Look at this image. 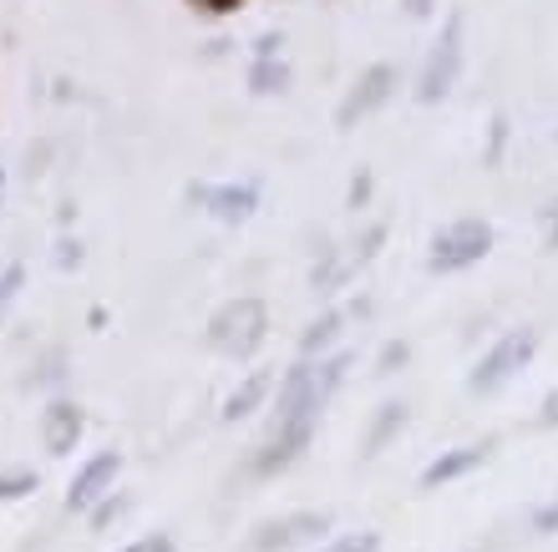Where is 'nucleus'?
Instances as JSON below:
<instances>
[{
	"label": "nucleus",
	"mask_w": 558,
	"mask_h": 552,
	"mask_svg": "<svg viewBox=\"0 0 558 552\" xmlns=\"http://www.w3.org/2000/svg\"><path fill=\"white\" fill-rule=\"evenodd\" d=\"M345 370H351V355L340 349V355H330V360H300L294 370H284V380H279L275 391V416H269V431H290V426H305V431H315V421H320V410L330 406V395L340 391V380H345Z\"/></svg>",
	"instance_id": "obj_1"
},
{
	"label": "nucleus",
	"mask_w": 558,
	"mask_h": 552,
	"mask_svg": "<svg viewBox=\"0 0 558 552\" xmlns=\"http://www.w3.org/2000/svg\"><path fill=\"white\" fill-rule=\"evenodd\" d=\"M533 355H538V330H533V324H513V330H502L498 340L483 349V360L472 365L468 391L472 395L502 391V385H508L513 376H523V370H529Z\"/></svg>",
	"instance_id": "obj_2"
},
{
	"label": "nucleus",
	"mask_w": 558,
	"mask_h": 552,
	"mask_svg": "<svg viewBox=\"0 0 558 552\" xmlns=\"http://www.w3.org/2000/svg\"><path fill=\"white\" fill-rule=\"evenodd\" d=\"M265 334H269V309L254 294H239V299L219 305L214 320H208V345L219 355H234V360H250L254 349L265 345Z\"/></svg>",
	"instance_id": "obj_3"
},
{
	"label": "nucleus",
	"mask_w": 558,
	"mask_h": 552,
	"mask_svg": "<svg viewBox=\"0 0 558 552\" xmlns=\"http://www.w3.org/2000/svg\"><path fill=\"white\" fill-rule=\"evenodd\" d=\"M493 254V223L487 219H457L432 238V254H426V269L432 274H462L472 263H483Z\"/></svg>",
	"instance_id": "obj_4"
},
{
	"label": "nucleus",
	"mask_w": 558,
	"mask_h": 552,
	"mask_svg": "<svg viewBox=\"0 0 558 552\" xmlns=\"http://www.w3.org/2000/svg\"><path fill=\"white\" fill-rule=\"evenodd\" d=\"M457 72H462V15L452 11L441 21L437 46L426 51L422 82H416V102H441V97L457 87Z\"/></svg>",
	"instance_id": "obj_5"
},
{
	"label": "nucleus",
	"mask_w": 558,
	"mask_h": 552,
	"mask_svg": "<svg viewBox=\"0 0 558 552\" xmlns=\"http://www.w3.org/2000/svg\"><path fill=\"white\" fill-rule=\"evenodd\" d=\"M336 517L330 512H290V517H275L254 532L250 552H294V548H310V542H320V532H330Z\"/></svg>",
	"instance_id": "obj_6"
},
{
	"label": "nucleus",
	"mask_w": 558,
	"mask_h": 552,
	"mask_svg": "<svg viewBox=\"0 0 558 552\" xmlns=\"http://www.w3.org/2000/svg\"><path fill=\"white\" fill-rule=\"evenodd\" d=\"M118 471H122V451H97V456H87V462L76 466L72 492H66V507L72 512L102 507L107 496H112V487H118Z\"/></svg>",
	"instance_id": "obj_7"
},
{
	"label": "nucleus",
	"mask_w": 558,
	"mask_h": 552,
	"mask_svg": "<svg viewBox=\"0 0 558 552\" xmlns=\"http://www.w3.org/2000/svg\"><path fill=\"white\" fill-rule=\"evenodd\" d=\"M391 91H397V66L376 61V66H366V72L355 76V87L345 91V102H340L336 122H340V127H355V122L376 112V107H381Z\"/></svg>",
	"instance_id": "obj_8"
},
{
	"label": "nucleus",
	"mask_w": 558,
	"mask_h": 552,
	"mask_svg": "<svg viewBox=\"0 0 558 552\" xmlns=\"http://www.w3.org/2000/svg\"><path fill=\"white\" fill-rule=\"evenodd\" d=\"M487 456H493V437L462 441V446H447L441 456H432V462L422 466V487H426V492H437V487H452V481L472 477L477 466H487Z\"/></svg>",
	"instance_id": "obj_9"
},
{
	"label": "nucleus",
	"mask_w": 558,
	"mask_h": 552,
	"mask_svg": "<svg viewBox=\"0 0 558 552\" xmlns=\"http://www.w3.org/2000/svg\"><path fill=\"white\" fill-rule=\"evenodd\" d=\"M189 198L198 208H208L219 223H244L259 208V188L254 183H193Z\"/></svg>",
	"instance_id": "obj_10"
},
{
	"label": "nucleus",
	"mask_w": 558,
	"mask_h": 552,
	"mask_svg": "<svg viewBox=\"0 0 558 552\" xmlns=\"http://www.w3.org/2000/svg\"><path fill=\"white\" fill-rule=\"evenodd\" d=\"M82 431H87V416H82V406H72V401H51V406L41 410V446L51 451V456H72Z\"/></svg>",
	"instance_id": "obj_11"
},
{
	"label": "nucleus",
	"mask_w": 558,
	"mask_h": 552,
	"mask_svg": "<svg viewBox=\"0 0 558 552\" xmlns=\"http://www.w3.org/2000/svg\"><path fill=\"white\" fill-rule=\"evenodd\" d=\"M407 410H412L407 401H381V406H376V416H371V426H366V437H361V456H381V451L401 437Z\"/></svg>",
	"instance_id": "obj_12"
},
{
	"label": "nucleus",
	"mask_w": 558,
	"mask_h": 552,
	"mask_svg": "<svg viewBox=\"0 0 558 552\" xmlns=\"http://www.w3.org/2000/svg\"><path fill=\"white\" fill-rule=\"evenodd\" d=\"M269 391H275V376H269V370H250L244 385H234L229 401H223V421H244V416H254V410L269 401Z\"/></svg>",
	"instance_id": "obj_13"
},
{
	"label": "nucleus",
	"mask_w": 558,
	"mask_h": 552,
	"mask_svg": "<svg viewBox=\"0 0 558 552\" xmlns=\"http://www.w3.org/2000/svg\"><path fill=\"white\" fill-rule=\"evenodd\" d=\"M340 324H345V309H325L320 320L305 330V340H300V355H305V360H315L320 349H330V345H336V334H340Z\"/></svg>",
	"instance_id": "obj_14"
},
{
	"label": "nucleus",
	"mask_w": 558,
	"mask_h": 552,
	"mask_svg": "<svg viewBox=\"0 0 558 552\" xmlns=\"http://www.w3.org/2000/svg\"><path fill=\"white\" fill-rule=\"evenodd\" d=\"M315 552H381V532H371V527H361V532H336V538H325Z\"/></svg>",
	"instance_id": "obj_15"
},
{
	"label": "nucleus",
	"mask_w": 558,
	"mask_h": 552,
	"mask_svg": "<svg viewBox=\"0 0 558 552\" xmlns=\"http://www.w3.org/2000/svg\"><path fill=\"white\" fill-rule=\"evenodd\" d=\"M290 72H284V61H254L250 66V87L254 91H284Z\"/></svg>",
	"instance_id": "obj_16"
},
{
	"label": "nucleus",
	"mask_w": 558,
	"mask_h": 552,
	"mask_svg": "<svg viewBox=\"0 0 558 552\" xmlns=\"http://www.w3.org/2000/svg\"><path fill=\"white\" fill-rule=\"evenodd\" d=\"M26 492H36V471H0V502H15V496H26Z\"/></svg>",
	"instance_id": "obj_17"
},
{
	"label": "nucleus",
	"mask_w": 558,
	"mask_h": 552,
	"mask_svg": "<svg viewBox=\"0 0 558 552\" xmlns=\"http://www.w3.org/2000/svg\"><path fill=\"white\" fill-rule=\"evenodd\" d=\"M118 552H178V542H173V532H143V538L122 542Z\"/></svg>",
	"instance_id": "obj_18"
},
{
	"label": "nucleus",
	"mask_w": 558,
	"mask_h": 552,
	"mask_svg": "<svg viewBox=\"0 0 558 552\" xmlns=\"http://www.w3.org/2000/svg\"><path fill=\"white\" fill-rule=\"evenodd\" d=\"M529 523H533V532H538V538H554V532H558V492L548 496L544 507H533Z\"/></svg>",
	"instance_id": "obj_19"
},
{
	"label": "nucleus",
	"mask_w": 558,
	"mask_h": 552,
	"mask_svg": "<svg viewBox=\"0 0 558 552\" xmlns=\"http://www.w3.org/2000/svg\"><path fill=\"white\" fill-rule=\"evenodd\" d=\"M128 507H133V502H128V496H107L102 507H92V527H107V523H118V517H128Z\"/></svg>",
	"instance_id": "obj_20"
},
{
	"label": "nucleus",
	"mask_w": 558,
	"mask_h": 552,
	"mask_svg": "<svg viewBox=\"0 0 558 552\" xmlns=\"http://www.w3.org/2000/svg\"><path fill=\"white\" fill-rule=\"evenodd\" d=\"M412 360V349H407V340H391V345L381 349V360H376V370H381V376H397L401 365Z\"/></svg>",
	"instance_id": "obj_21"
},
{
	"label": "nucleus",
	"mask_w": 558,
	"mask_h": 552,
	"mask_svg": "<svg viewBox=\"0 0 558 552\" xmlns=\"http://www.w3.org/2000/svg\"><path fill=\"white\" fill-rule=\"evenodd\" d=\"M538 426H544V431H558V385L538 401Z\"/></svg>",
	"instance_id": "obj_22"
},
{
	"label": "nucleus",
	"mask_w": 558,
	"mask_h": 552,
	"mask_svg": "<svg viewBox=\"0 0 558 552\" xmlns=\"http://www.w3.org/2000/svg\"><path fill=\"white\" fill-rule=\"evenodd\" d=\"M502 143H508V116H493V137H487V162L502 158Z\"/></svg>",
	"instance_id": "obj_23"
},
{
	"label": "nucleus",
	"mask_w": 558,
	"mask_h": 552,
	"mask_svg": "<svg viewBox=\"0 0 558 552\" xmlns=\"http://www.w3.org/2000/svg\"><path fill=\"white\" fill-rule=\"evenodd\" d=\"M366 198H371V173L361 168V173H355V183H351V208H366Z\"/></svg>",
	"instance_id": "obj_24"
},
{
	"label": "nucleus",
	"mask_w": 558,
	"mask_h": 552,
	"mask_svg": "<svg viewBox=\"0 0 558 552\" xmlns=\"http://www.w3.org/2000/svg\"><path fill=\"white\" fill-rule=\"evenodd\" d=\"M544 244H548V248H558V198L544 208Z\"/></svg>",
	"instance_id": "obj_25"
},
{
	"label": "nucleus",
	"mask_w": 558,
	"mask_h": 552,
	"mask_svg": "<svg viewBox=\"0 0 558 552\" xmlns=\"http://www.w3.org/2000/svg\"><path fill=\"white\" fill-rule=\"evenodd\" d=\"M198 5H204V11H229L234 0H198Z\"/></svg>",
	"instance_id": "obj_26"
},
{
	"label": "nucleus",
	"mask_w": 558,
	"mask_h": 552,
	"mask_svg": "<svg viewBox=\"0 0 558 552\" xmlns=\"http://www.w3.org/2000/svg\"><path fill=\"white\" fill-rule=\"evenodd\" d=\"M407 11H412V15H426V11H432V0H412Z\"/></svg>",
	"instance_id": "obj_27"
}]
</instances>
